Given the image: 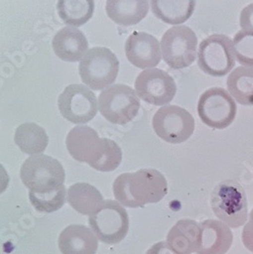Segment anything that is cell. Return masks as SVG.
Wrapping results in <instances>:
<instances>
[{
  "mask_svg": "<svg viewBox=\"0 0 253 254\" xmlns=\"http://www.w3.org/2000/svg\"><path fill=\"white\" fill-rule=\"evenodd\" d=\"M9 184V176L5 168L0 164V194H2L7 189Z\"/></svg>",
  "mask_w": 253,
  "mask_h": 254,
  "instance_id": "f546056e",
  "label": "cell"
},
{
  "mask_svg": "<svg viewBox=\"0 0 253 254\" xmlns=\"http://www.w3.org/2000/svg\"><path fill=\"white\" fill-rule=\"evenodd\" d=\"M166 242L180 254L196 252L199 243V225L189 219L178 221L168 233Z\"/></svg>",
  "mask_w": 253,
  "mask_h": 254,
  "instance_id": "ffe728a7",
  "label": "cell"
},
{
  "mask_svg": "<svg viewBox=\"0 0 253 254\" xmlns=\"http://www.w3.org/2000/svg\"><path fill=\"white\" fill-rule=\"evenodd\" d=\"M149 0H107L106 13L114 23L129 27L140 23L149 12Z\"/></svg>",
  "mask_w": 253,
  "mask_h": 254,
  "instance_id": "ac0fdd59",
  "label": "cell"
},
{
  "mask_svg": "<svg viewBox=\"0 0 253 254\" xmlns=\"http://www.w3.org/2000/svg\"><path fill=\"white\" fill-rule=\"evenodd\" d=\"M61 115L74 124H86L93 120L98 111L95 94L83 84H69L58 98Z\"/></svg>",
  "mask_w": 253,
  "mask_h": 254,
  "instance_id": "7c38bea8",
  "label": "cell"
},
{
  "mask_svg": "<svg viewBox=\"0 0 253 254\" xmlns=\"http://www.w3.org/2000/svg\"><path fill=\"white\" fill-rule=\"evenodd\" d=\"M57 11L65 25L80 27L93 17L95 0H58Z\"/></svg>",
  "mask_w": 253,
  "mask_h": 254,
  "instance_id": "603a6c76",
  "label": "cell"
},
{
  "mask_svg": "<svg viewBox=\"0 0 253 254\" xmlns=\"http://www.w3.org/2000/svg\"><path fill=\"white\" fill-rule=\"evenodd\" d=\"M152 11L162 22L180 26L191 17L196 0H151Z\"/></svg>",
  "mask_w": 253,
  "mask_h": 254,
  "instance_id": "d6986e66",
  "label": "cell"
},
{
  "mask_svg": "<svg viewBox=\"0 0 253 254\" xmlns=\"http://www.w3.org/2000/svg\"><path fill=\"white\" fill-rule=\"evenodd\" d=\"M235 62L233 41L228 36L215 34L199 44L197 64L204 73L215 77L227 75L235 66Z\"/></svg>",
  "mask_w": 253,
  "mask_h": 254,
  "instance_id": "8992f818",
  "label": "cell"
},
{
  "mask_svg": "<svg viewBox=\"0 0 253 254\" xmlns=\"http://www.w3.org/2000/svg\"><path fill=\"white\" fill-rule=\"evenodd\" d=\"M160 42L145 32L132 33L125 43V54L128 61L137 68L150 69L161 62Z\"/></svg>",
  "mask_w": 253,
  "mask_h": 254,
  "instance_id": "5bb4252c",
  "label": "cell"
},
{
  "mask_svg": "<svg viewBox=\"0 0 253 254\" xmlns=\"http://www.w3.org/2000/svg\"><path fill=\"white\" fill-rule=\"evenodd\" d=\"M134 87L141 100L154 106L169 104L177 92L174 78L159 68H150L140 72L136 77Z\"/></svg>",
  "mask_w": 253,
  "mask_h": 254,
  "instance_id": "4fadbf2b",
  "label": "cell"
},
{
  "mask_svg": "<svg viewBox=\"0 0 253 254\" xmlns=\"http://www.w3.org/2000/svg\"><path fill=\"white\" fill-rule=\"evenodd\" d=\"M29 197L36 210L43 214H51L64 205L67 199V190L63 185L57 191L46 194H36L29 191Z\"/></svg>",
  "mask_w": 253,
  "mask_h": 254,
  "instance_id": "d4e9b609",
  "label": "cell"
},
{
  "mask_svg": "<svg viewBox=\"0 0 253 254\" xmlns=\"http://www.w3.org/2000/svg\"><path fill=\"white\" fill-rule=\"evenodd\" d=\"M197 113L200 120L210 128L224 129L235 120L237 105L228 91L212 88L200 96Z\"/></svg>",
  "mask_w": 253,
  "mask_h": 254,
  "instance_id": "30bf717a",
  "label": "cell"
},
{
  "mask_svg": "<svg viewBox=\"0 0 253 254\" xmlns=\"http://www.w3.org/2000/svg\"><path fill=\"white\" fill-rule=\"evenodd\" d=\"M242 242L249 251L253 252V208L249 214V221L242 231Z\"/></svg>",
  "mask_w": 253,
  "mask_h": 254,
  "instance_id": "4316f807",
  "label": "cell"
},
{
  "mask_svg": "<svg viewBox=\"0 0 253 254\" xmlns=\"http://www.w3.org/2000/svg\"><path fill=\"white\" fill-rule=\"evenodd\" d=\"M90 229L97 238L106 244L121 242L129 230L127 211L116 200H105L102 207L89 217Z\"/></svg>",
  "mask_w": 253,
  "mask_h": 254,
  "instance_id": "ba28073f",
  "label": "cell"
},
{
  "mask_svg": "<svg viewBox=\"0 0 253 254\" xmlns=\"http://www.w3.org/2000/svg\"><path fill=\"white\" fill-rule=\"evenodd\" d=\"M161 51L163 60L171 68L189 67L197 56V37L187 26L172 27L162 37Z\"/></svg>",
  "mask_w": 253,
  "mask_h": 254,
  "instance_id": "52a82bcc",
  "label": "cell"
},
{
  "mask_svg": "<svg viewBox=\"0 0 253 254\" xmlns=\"http://www.w3.org/2000/svg\"><path fill=\"white\" fill-rule=\"evenodd\" d=\"M99 110L111 123L124 125L132 121L140 108L135 91L125 84H113L99 97Z\"/></svg>",
  "mask_w": 253,
  "mask_h": 254,
  "instance_id": "9c48e42d",
  "label": "cell"
},
{
  "mask_svg": "<svg viewBox=\"0 0 253 254\" xmlns=\"http://www.w3.org/2000/svg\"><path fill=\"white\" fill-rule=\"evenodd\" d=\"M210 205L217 218L230 228L245 225L248 202L242 186L235 181L219 183L210 195Z\"/></svg>",
  "mask_w": 253,
  "mask_h": 254,
  "instance_id": "277c9868",
  "label": "cell"
},
{
  "mask_svg": "<svg viewBox=\"0 0 253 254\" xmlns=\"http://www.w3.org/2000/svg\"><path fill=\"white\" fill-rule=\"evenodd\" d=\"M14 142L27 155L43 154L49 142L46 130L40 125L28 122L20 124L14 133Z\"/></svg>",
  "mask_w": 253,
  "mask_h": 254,
  "instance_id": "7402d4cb",
  "label": "cell"
},
{
  "mask_svg": "<svg viewBox=\"0 0 253 254\" xmlns=\"http://www.w3.org/2000/svg\"><path fill=\"white\" fill-rule=\"evenodd\" d=\"M58 246L62 254H96L98 238L83 225H70L61 232Z\"/></svg>",
  "mask_w": 253,
  "mask_h": 254,
  "instance_id": "e0dca14e",
  "label": "cell"
},
{
  "mask_svg": "<svg viewBox=\"0 0 253 254\" xmlns=\"http://www.w3.org/2000/svg\"><path fill=\"white\" fill-rule=\"evenodd\" d=\"M156 134L169 143H182L194 131L195 122L192 115L176 105H165L153 118Z\"/></svg>",
  "mask_w": 253,
  "mask_h": 254,
  "instance_id": "8fae6325",
  "label": "cell"
},
{
  "mask_svg": "<svg viewBox=\"0 0 253 254\" xmlns=\"http://www.w3.org/2000/svg\"><path fill=\"white\" fill-rule=\"evenodd\" d=\"M52 47L59 59L66 62H77L88 52L89 43L79 29L65 27L53 38Z\"/></svg>",
  "mask_w": 253,
  "mask_h": 254,
  "instance_id": "2e32d148",
  "label": "cell"
},
{
  "mask_svg": "<svg viewBox=\"0 0 253 254\" xmlns=\"http://www.w3.org/2000/svg\"><path fill=\"white\" fill-rule=\"evenodd\" d=\"M227 88L236 102L243 106H253V68H235L228 76Z\"/></svg>",
  "mask_w": 253,
  "mask_h": 254,
  "instance_id": "cb8c5ba5",
  "label": "cell"
},
{
  "mask_svg": "<svg viewBox=\"0 0 253 254\" xmlns=\"http://www.w3.org/2000/svg\"><path fill=\"white\" fill-rule=\"evenodd\" d=\"M65 143L74 160L87 163L100 172L114 171L121 164L120 146L112 139L101 138L90 126L73 127L66 136Z\"/></svg>",
  "mask_w": 253,
  "mask_h": 254,
  "instance_id": "6da1fadb",
  "label": "cell"
},
{
  "mask_svg": "<svg viewBox=\"0 0 253 254\" xmlns=\"http://www.w3.org/2000/svg\"><path fill=\"white\" fill-rule=\"evenodd\" d=\"M113 192L121 205L136 208L161 201L168 193V184L160 171L141 169L119 175L113 183Z\"/></svg>",
  "mask_w": 253,
  "mask_h": 254,
  "instance_id": "7a4b0ae2",
  "label": "cell"
},
{
  "mask_svg": "<svg viewBox=\"0 0 253 254\" xmlns=\"http://www.w3.org/2000/svg\"><path fill=\"white\" fill-rule=\"evenodd\" d=\"M199 225L197 254H226L233 243V233L226 224L205 220Z\"/></svg>",
  "mask_w": 253,
  "mask_h": 254,
  "instance_id": "9a60e30c",
  "label": "cell"
},
{
  "mask_svg": "<svg viewBox=\"0 0 253 254\" xmlns=\"http://www.w3.org/2000/svg\"><path fill=\"white\" fill-rule=\"evenodd\" d=\"M81 81L94 91L109 88L119 72V61L108 48L94 47L86 53L78 66Z\"/></svg>",
  "mask_w": 253,
  "mask_h": 254,
  "instance_id": "5b68a950",
  "label": "cell"
},
{
  "mask_svg": "<svg viewBox=\"0 0 253 254\" xmlns=\"http://www.w3.org/2000/svg\"><path fill=\"white\" fill-rule=\"evenodd\" d=\"M240 26L243 31L253 32V3L242 9L240 14Z\"/></svg>",
  "mask_w": 253,
  "mask_h": 254,
  "instance_id": "83f0119b",
  "label": "cell"
},
{
  "mask_svg": "<svg viewBox=\"0 0 253 254\" xmlns=\"http://www.w3.org/2000/svg\"><path fill=\"white\" fill-rule=\"evenodd\" d=\"M67 201L79 214L91 216L102 207L104 198L95 186L88 183H75L68 188Z\"/></svg>",
  "mask_w": 253,
  "mask_h": 254,
  "instance_id": "44dd1931",
  "label": "cell"
},
{
  "mask_svg": "<svg viewBox=\"0 0 253 254\" xmlns=\"http://www.w3.org/2000/svg\"><path fill=\"white\" fill-rule=\"evenodd\" d=\"M20 179L30 192L46 194L57 191L65 181V172L56 159L44 155L28 158L20 168Z\"/></svg>",
  "mask_w": 253,
  "mask_h": 254,
  "instance_id": "3957f363",
  "label": "cell"
},
{
  "mask_svg": "<svg viewBox=\"0 0 253 254\" xmlns=\"http://www.w3.org/2000/svg\"><path fill=\"white\" fill-rule=\"evenodd\" d=\"M233 47L240 64L253 68V32L239 31L233 39Z\"/></svg>",
  "mask_w": 253,
  "mask_h": 254,
  "instance_id": "484cf974",
  "label": "cell"
},
{
  "mask_svg": "<svg viewBox=\"0 0 253 254\" xmlns=\"http://www.w3.org/2000/svg\"><path fill=\"white\" fill-rule=\"evenodd\" d=\"M145 254H180V253L172 249L168 245L167 242L161 241L154 244L149 250L145 252Z\"/></svg>",
  "mask_w": 253,
  "mask_h": 254,
  "instance_id": "f1b7e54d",
  "label": "cell"
}]
</instances>
